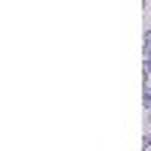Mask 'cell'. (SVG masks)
<instances>
[{
    "instance_id": "1",
    "label": "cell",
    "mask_w": 151,
    "mask_h": 151,
    "mask_svg": "<svg viewBox=\"0 0 151 151\" xmlns=\"http://www.w3.org/2000/svg\"><path fill=\"white\" fill-rule=\"evenodd\" d=\"M142 106L151 112V82H145V91H142Z\"/></svg>"
},
{
    "instance_id": "2",
    "label": "cell",
    "mask_w": 151,
    "mask_h": 151,
    "mask_svg": "<svg viewBox=\"0 0 151 151\" xmlns=\"http://www.w3.org/2000/svg\"><path fill=\"white\" fill-rule=\"evenodd\" d=\"M142 73H145V82H151V58H145V67H142Z\"/></svg>"
},
{
    "instance_id": "3",
    "label": "cell",
    "mask_w": 151,
    "mask_h": 151,
    "mask_svg": "<svg viewBox=\"0 0 151 151\" xmlns=\"http://www.w3.org/2000/svg\"><path fill=\"white\" fill-rule=\"evenodd\" d=\"M142 148H151V133L145 130V136H142Z\"/></svg>"
},
{
    "instance_id": "4",
    "label": "cell",
    "mask_w": 151,
    "mask_h": 151,
    "mask_svg": "<svg viewBox=\"0 0 151 151\" xmlns=\"http://www.w3.org/2000/svg\"><path fill=\"white\" fill-rule=\"evenodd\" d=\"M145 58H151V52H148V55H145Z\"/></svg>"
},
{
    "instance_id": "5",
    "label": "cell",
    "mask_w": 151,
    "mask_h": 151,
    "mask_svg": "<svg viewBox=\"0 0 151 151\" xmlns=\"http://www.w3.org/2000/svg\"><path fill=\"white\" fill-rule=\"evenodd\" d=\"M148 30H151V24H148Z\"/></svg>"
}]
</instances>
